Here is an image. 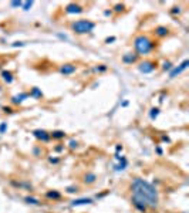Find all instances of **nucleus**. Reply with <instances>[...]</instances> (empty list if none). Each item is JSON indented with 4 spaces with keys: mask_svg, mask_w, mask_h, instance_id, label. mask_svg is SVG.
<instances>
[{
    "mask_svg": "<svg viewBox=\"0 0 189 213\" xmlns=\"http://www.w3.org/2000/svg\"><path fill=\"white\" fill-rule=\"evenodd\" d=\"M112 9H114L115 13H121V12H125V4H122V3H117Z\"/></svg>",
    "mask_w": 189,
    "mask_h": 213,
    "instance_id": "6ab92c4d",
    "label": "nucleus"
},
{
    "mask_svg": "<svg viewBox=\"0 0 189 213\" xmlns=\"http://www.w3.org/2000/svg\"><path fill=\"white\" fill-rule=\"evenodd\" d=\"M112 41H115V37H108V38L105 40V43H107V44H109V43H112Z\"/></svg>",
    "mask_w": 189,
    "mask_h": 213,
    "instance_id": "c756f323",
    "label": "nucleus"
},
{
    "mask_svg": "<svg viewBox=\"0 0 189 213\" xmlns=\"http://www.w3.org/2000/svg\"><path fill=\"white\" fill-rule=\"evenodd\" d=\"M49 161H50L51 163H58V162H60V159H58V158H50Z\"/></svg>",
    "mask_w": 189,
    "mask_h": 213,
    "instance_id": "c85d7f7f",
    "label": "nucleus"
},
{
    "mask_svg": "<svg viewBox=\"0 0 189 213\" xmlns=\"http://www.w3.org/2000/svg\"><path fill=\"white\" fill-rule=\"evenodd\" d=\"M29 95H30V97H33V98H36V99H40L41 97H43V92L40 91V88L33 87V88H31V91L29 92Z\"/></svg>",
    "mask_w": 189,
    "mask_h": 213,
    "instance_id": "4468645a",
    "label": "nucleus"
},
{
    "mask_svg": "<svg viewBox=\"0 0 189 213\" xmlns=\"http://www.w3.org/2000/svg\"><path fill=\"white\" fill-rule=\"evenodd\" d=\"M134 50L138 56H148L156 49V41L146 34H138L134 38Z\"/></svg>",
    "mask_w": 189,
    "mask_h": 213,
    "instance_id": "f03ea898",
    "label": "nucleus"
},
{
    "mask_svg": "<svg viewBox=\"0 0 189 213\" xmlns=\"http://www.w3.org/2000/svg\"><path fill=\"white\" fill-rule=\"evenodd\" d=\"M56 151H58V152H60V151H63V149H64V145H61V146H56Z\"/></svg>",
    "mask_w": 189,
    "mask_h": 213,
    "instance_id": "473e14b6",
    "label": "nucleus"
},
{
    "mask_svg": "<svg viewBox=\"0 0 189 213\" xmlns=\"http://www.w3.org/2000/svg\"><path fill=\"white\" fill-rule=\"evenodd\" d=\"M104 14H105V16H112V10H105Z\"/></svg>",
    "mask_w": 189,
    "mask_h": 213,
    "instance_id": "2f4dec72",
    "label": "nucleus"
},
{
    "mask_svg": "<svg viewBox=\"0 0 189 213\" xmlns=\"http://www.w3.org/2000/svg\"><path fill=\"white\" fill-rule=\"evenodd\" d=\"M95 26L97 24H95L94 21L87 20V19H81V20L74 21L73 24H71V30L75 34H90L95 28Z\"/></svg>",
    "mask_w": 189,
    "mask_h": 213,
    "instance_id": "7ed1b4c3",
    "label": "nucleus"
},
{
    "mask_svg": "<svg viewBox=\"0 0 189 213\" xmlns=\"http://www.w3.org/2000/svg\"><path fill=\"white\" fill-rule=\"evenodd\" d=\"M90 203H93V199L83 198V199H77V200H74L71 205L73 206H83V205H90Z\"/></svg>",
    "mask_w": 189,
    "mask_h": 213,
    "instance_id": "ddd939ff",
    "label": "nucleus"
},
{
    "mask_svg": "<svg viewBox=\"0 0 189 213\" xmlns=\"http://www.w3.org/2000/svg\"><path fill=\"white\" fill-rule=\"evenodd\" d=\"M152 34L156 37V38H165L171 34V28L167 27V26H156V27L152 30Z\"/></svg>",
    "mask_w": 189,
    "mask_h": 213,
    "instance_id": "0eeeda50",
    "label": "nucleus"
},
{
    "mask_svg": "<svg viewBox=\"0 0 189 213\" xmlns=\"http://www.w3.org/2000/svg\"><path fill=\"white\" fill-rule=\"evenodd\" d=\"M46 196L49 199H53V200H58V199H61V193L57 191H49L46 193Z\"/></svg>",
    "mask_w": 189,
    "mask_h": 213,
    "instance_id": "dca6fc26",
    "label": "nucleus"
},
{
    "mask_svg": "<svg viewBox=\"0 0 189 213\" xmlns=\"http://www.w3.org/2000/svg\"><path fill=\"white\" fill-rule=\"evenodd\" d=\"M1 80L4 81V83H7V84H10V83H13V80H14V77H13V72L12 71H3L1 72Z\"/></svg>",
    "mask_w": 189,
    "mask_h": 213,
    "instance_id": "f8f14e48",
    "label": "nucleus"
},
{
    "mask_svg": "<svg viewBox=\"0 0 189 213\" xmlns=\"http://www.w3.org/2000/svg\"><path fill=\"white\" fill-rule=\"evenodd\" d=\"M22 4H23V1H12L10 3L12 7H22Z\"/></svg>",
    "mask_w": 189,
    "mask_h": 213,
    "instance_id": "a878e982",
    "label": "nucleus"
},
{
    "mask_svg": "<svg viewBox=\"0 0 189 213\" xmlns=\"http://www.w3.org/2000/svg\"><path fill=\"white\" fill-rule=\"evenodd\" d=\"M117 151H122V145H117Z\"/></svg>",
    "mask_w": 189,
    "mask_h": 213,
    "instance_id": "72a5a7b5",
    "label": "nucleus"
},
{
    "mask_svg": "<svg viewBox=\"0 0 189 213\" xmlns=\"http://www.w3.org/2000/svg\"><path fill=\"white\" fill-rule=\"evenodd\" d=\"M6 129H7V122H3V124L0 125V134H4Z\"/></svg>",
    "mask_w": 189,
    "mask_h": 213,
    "instance_id": "5701e85b",
    "label": "nucleus"
},
{
    "mask_svg": "<svg viewBox=\"0 0 189 213\" xmlns=\"http://www.w3.org/2000/svg\"><path fill=\"white\" fill-rule=\"evenodd\" d=\"M31 7H33V1H24V3L22 4L23 10H30Z\"/></svg>",
    "mask_w": 189,
    "mask_h": 213,
    "instance_id": "4be33fe9",
    "label": "nucleus"
},
{
    "mask_svg": "<svg viewBox=\"0 0 189 213\" xmlns=\"http://www.w3.org/2000/svg\"><path fill=\"white\" fill-rule=\"evenodd\" d=\"M158 61L156 60H144V61H139L138 63V70L142 74H151L158 68Z\"/></svg>",
    "mask_w": 189,
    "mask_h": 213,
    "instance_id": "20e7f679",
    "label": "nucleus"
},
{
    "mask_svg": "<svg viewBox=\"0 0 189 213\" xmlns=\"http://www.w3.org/2000/svg\"><path fill=\"white\" fill-rule=\"evenodd\" d=\"M77 64L74 63H66V64H61L60 67H58V72L60 74H63V75H71L74 74L75 71H77Z\"/></svg>",
    "mask_w": 189,
    "mask_h": 213,
    "instance_id": "39448f33",
    "label": "nucleus"
},
{
    "mask_svg": "<svg viewBox=\"0 0 189 213\" xmlns=\"http://www.w3.org/2000/svg\"><path fill=\"white\" fill-rule=\"evenodd\" d=\"M95 180H97V176H95V173H85V175H84V182H85L87 185L94 183Z\"/></svg>",
    "mask_w": 189,
    "mask_h": 213,
    "instance_id": "f3484780",
    "label": "nucleus"
},
{
    "mask_svg": "<svg viewBox=\"0 0 189 213\" xmlns=\"http://www.w3.org/2000/svg\"><path fill=\"white\" fill-rule=\"evenodd\" d=\"M138 58H139V56L134 51V53H125L122 56V63L124 64H127V65H131V64H134V63H137L138 61Z\"/></svg>",
    "mask_w": 189,
    "mask_h": 213,
    "instance_id": "1a4fd4ad",
    "label": "nucleus"
},
{
    "mask_svg": "<svg viewBox=\"0 0 189 213\" xmlns=\"http://www.w3.org/2000/svg\"><path fill=\"white\" fill-rule=\"evenodd\" d=\"M24 200H26L29 205H40V200H38V199H36V198H30V196H27Z\"/></svg>",
    "mask_w": 189,
    "mask_h": 213,
    "instance_id": "aec40b11",
    "label": "nucleus"
},
{
    "mask_svg": "<svg viewBox=\"0 0 189 213\" xmlns=\"http://www.w3.org/2000/svg\"><path fill=\"white\" fill-rule=\"evenodd\" d=\"M51 139H64L66 138V132L64 131H53L50 134Z\"/></svg>",
    "mask_w": 189,
    "mask_h": 213,
    "instance_id": "2eb2a0df",
    "label": "nucleus"
},
{
    "mask_svg": "<svg viewBox=\"0 0 189 213\" xmlns=\"http://www.w3.org/2000/svg\"><path fill=\"white\" fill-rule=\"evenodd\" d=\"M181 12H182V10H181V7H179V6H178V7H176V6L172 7V10H171V13H172V14H176V13L179 14Z\"/></svg>",
    "mask_w": 189,
    "mask_h": 213,
    "instance_id": "b1692460",
    "label": "nucleus"
},
{
    "mask_svg": "<svg viewBox=\"0 0 189 213\" xmlns=\"http://www.w3.org/2000/svg\"><path fill=\"white\" fill-rule=\"evenodd\" d=\"M188 64H189L188 60H183V61H182L178 67H175V65H174V67H172V70L169 71V78H175V77H178V75H181L182 72L188 68Z\"/></svg>",
    "mask_w": 189,
    "mask_h": 213,
    "instance_id": "423d86ee",
    "label": "nucleus"
},
{
    "mask_svg": "<svg viewBox=\"0 0 189 213\" xmlns=\"http://www.w3.org/2000/svg\"><path fill=\"white\" fill-rule=\"evenodd\" d=\"M67 192H68V193H74V192H78V188H77V186H71V188H67Z\"/></svg>",
    "mask_w": 189,
    "mask_h": 213,
    "instance_id": "bb28decb",
    "label": "nucleus"
},
{
    "mask_svg": "<svg viewBox=\"0 0 189 213\" xmlns=\"http://www.w3.org/2000/svg\"><path fill=\"white\" fill-rule=\"evenodd\" d=\"M29 97H30L29 92H22V94H19V95H14V97L12 98V104H16V105L19 104V105H20L23 101H24L26 98H29Z\"/></svg>",
    "mask_w": 189,
    "mask_h": 213,
    "instance_id": "9b49d317",
    "label": "nucleus"
},
{
    "mask_svg": "<svg viewBox=\"0 0 189 213\" xmlns=\"http://www.w3.org/2000/svg\"><path fill=\"white\" fill-rule=\"evenodd\" d=\"M3 111H4V112H9V114H10V112H12V108H10V106H9V108H7V106H4V108H3Z\"/></svg>",
    "mask_w": 189,
    "mask_h": 213,
    "instance_id": "7c9ffc66",
    "label": "nucleus"
},
{
    "mask_svg": "<svg viewBox=\"0 0 189 213\" xmlns=\"http://www.w3.org/2000/svg\"><path fill=\"white\" fill-rule=\"evenodd\" d=\"M105 70H107L105 64H100V67H95V71H105Z\"/></svg>",
    "mask_w": 189,
    "mask_h": 213,
    "instance_id": "393cba45",
    "label": "nucleus"
},
{
    "mask_svg": "<svg viewBox=\"0 0 189 213\" xmlns=\"http://www.w3.org/2000/svg\"><path fill=\"white\" fill-rule=\"evenodd\" d=\"M77 146H78V142H77V141H74V139H73V141L70 142V148H71V149H75Z\"/></svg>",
    "mask_w": 189,
    "mask_h": 213,
    "instance_id": "cd10ccee",
    "label": "nucleus"
},
{
    "mask_svg": "<svg viewBox=\"0 0 189 213\" xmlns=\"http://www.w3.org/2000/svg\"><path fill=\"white\" fill-rule=\"evenodd\" d=\"M33 134H34V136H36L38 141H41V142H49L51 139L50 134H49L47 131H44V129H37Z\"/></svg>",
    "mask_w": 189,
    "mask_h": 213,
    "instance_id": "9d476101",
    "label": "nucleus"
},
{
    "mask_svg": "<svg viewBox=\"0 0 189 213\" xmlns=\"http://www.w3.org/2000/svg\"><path fill=\"white\" fill-rule=\"evenodd\" d=\"M64 10H66L67 14H80V13H83V12H84L83 6H81V4H78V3H68Z\"/></svg>",
    "mask_w": 189,
    "mask_h": 213,
    "instance_id": "6e6552de",
    "label": "nucleus"
},
{
    "mask_svg": "<svg viewBox=\"0 0 189 213\" xmlns=\"http://www.w3.org/2000/svg\"><path fill=\"white\" fill-rule=\"evenodd\" d=\"M172 67H174L172 61H169V60H168V61H164V64H162V67H161V68H162V71H171V70H172Z\"/></svg>",
    "mask_w": 189,
    "mask_h": 213,
    "instance_id": "a211bd4d",
    "label": "nucleus"
},
{
    "mask_svg": "<svg viewBox=\"0 0 189 213\" xmlns=\"http://www.w3.org/2000/svg\"><path fill=\"white\" fill-rule=\"evenodd\" d=\"M131 192L132 205L141 212H146L148 207H158L159 205V195L156 188L144 179H135L131 185Z\"/></svg>",
    "mask_w": 189,
    "mask_h": 213,
    "instance_id": "f257e3e1",
    "label": "nucleus"
},
{
    "mask_svg": "<svg viewBox=\"0 0 189 213\" xmlns=\"http://www.w3.org/2000/svg\"><path fill=\"white\" fill-rule=\"evenodd\" d=\"M158 115H159V108H152L151 112H149V118H151V120H155Z\"/></svg>",
    "mask_w": 189,
    "mask_h": 213,
    "instance_id": "412c9836",
    "label": "nucleus"
}]
</instances>
